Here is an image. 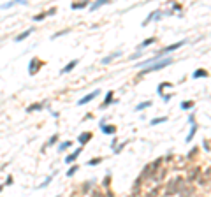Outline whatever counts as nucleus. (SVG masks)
I'll return each instance as SVG.
<instances>
[{
  "mask_svg": "<svg viewBox=\"0 0 211 197\" xmlns=\"http://www.w3.org/2000/svg\"><path fill=\"white\" fill-rule=\"evenodd\" d=\"M97 95H99V92L95 90L93 93H90V95H86V97H83L81 100H79V102H77V104H86V102H90V100H92V99H95Z\"/></svg>",
  "mask_w": 211,
  "mask_h": 197,
  "instance_id": "f257e3e1",
  "label": "nucleus"
},
{
  "mask_svg": "<svg viewBox=\"0 0 211 197\" xmlns=\"http://www.w3.org/2000/svg\"><path fill=\"white\" fill-rule=\"evenodd\" d=\"M32 32H34V28H28V30H26V32H23V34H19V35H16V37H14V40H16V42H19V40H23V39H26V37H28L30 34H32Z\"/></svg>",
  "mask_w": 211,
  "mask_h": 197,
  "instance_id": "f03ea898",
  "label": "nucleus"
},
{
  "mask_svg": "<svg viewBox=\"0 0 211 197\" xmlns=\"http://www.w3.org/2000/svg\"><path fill=\"white\" fill-rule=\"evenodd\" d=\"M77 65V60H72V62H70V64H67L63 69H62V74H67V72H70V70H72L74 67Z\"/></svg>",
  "mask_w": 211,
  "mask_h": 197,
  "instance_id": "7ed1b4c3",
  "label": "nucleus"
},
{
  "mask_svg": "<svg viewBox=\"0 0 211 197\" xmlns=\"http://www.w3.org/2000/svg\"><path fill=\"white\" fill-rule=\"evenodd\" d=\"M169 64H171V58L160 62V64H157V65H153V67H148V72H149V70H155V69H162V67H165V65H169Z\"/></svg>",
  "mask_w": 211,
  "mask_h": 197,
  "instance_id": "20e7f679",
  "label": "nucleus"
},
{
  "mask_svg": "<svg viewBox=\"0 0 211 197\" xmlns=\"http://www.w3.org/2000/svg\"><path fill=\"white\" fill-rule=\"evenodd\" d=\"M77 155H79V150H77V151H74L72 155H69V157H67V162H74V160L77 159Z\"/></svg>",
  "mask_w": 211,
  "mask_h": 197,
  "instance_id": "39448f33",
  "label": "nucleus"
},
{
  "mask_svg": "<svg viewBox=\"0 0 211 197\" xmlns=\"http://www.w3.org/2000/svg\"><path fill=\"white\" fill-rule=\"evenodd\" d=\"M88 137H90V134H83V136L79 137V143H85V141H86Z\"/></svg>",
  "mask_w": 211,
  "mask_h": 197,
  "instance_id": "423d86ee",
  "label": "nucleus"
},
{
  "mask_svg": "<svg viewBox=\"0 0 211 197\" xmlns=\"http://www.w3.org/2000/svg\"><path fill=\"white\" fill-rule=\"evenodd\" d=\"M34 109H41V106H39V104H34V106H30V107H28L26 111L30 113V111H34Z\"/></svg>",
  "mask_w": 211,
  "mask_h": 197,
  "instance_id": "0eeeda50",
  "label": "nucleus"
},
{
  "mask_svg": "<svg viewBox=\"0 0 211 197\" xmlns=\"http://www.w3.org/2000/svg\"><path fill=\"white\" fill-rule=\"evenodd\" d=\"M69 146H70V143H63V144H60V150L63 151V150H67Z\"/></svg>",
  "mask_w": 211,
  "mask_h": 197,
  "instance_id": "6e6552de",
  "label": "nucleus"
},
{
  "mask_svg": "<svg viewBox=\"0 0 211 197\" xmlns=\"http://www.w3.org/2000/svg\"><path fill=\"white\" fill-rule=\"evenodd\" d=\"M76 171H77V167H76V165H74V167H70V171H69L67 174H69V176H72V174H74Z\"/></svg>",
  "mask_w": 211,
  "mask_h": 197,
  "instance_id": "1a4fd4ad",
  "label": "nucleus"
},
{
  "mask_svg": "<svg viewBox=\"0 0 211 197\" xmlns=\"http://www.w3.org/2000/svg\"><path fill=\"white\" fill-rule=\"evenodd\" d=\"M104 132H109V134H111V132H114V129H113V127H104Z\"/></svg>",
  "mask_w": 211,
  "mask_h": 197,
  "instance_id": "9d476101",
  "label": "nucleus"
},
{
  "mask_svg": "<svg viewBox=\"0 0 211 197\" xmlns=\"http://www.w3.org/2000/svg\"><path fill=\"white\" fill-rule=\"evenodd\" d=\"M146 106H149V102H144V104H139V106H137V109H143V107H146Z\"/></svg>",
  "mask_w": 211,
  "mask_h": 197,
  "instance_id": "9b49d317",
  "label": "nucleus"
},
{
  "mask_svg": "<svg viewBox=\"0 0 211 197\" xmlns=\"http://www.w3.org/2000/svg\"><path fill=\"white\" fill-rule=\"evenodd\" d=\"M102 4H104V2H97L95 5H92V9H97V7H100V5H102Z\"/></svg>",
  "mask_w": 211,
  "mask_h": 197,
  "instance_id": "f8f14e48",
  "label": "nucleus"
}]
</instances>
